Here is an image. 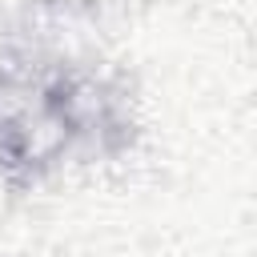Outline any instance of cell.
<instances>
[{"label": "cell", "instance_id": "1", "mask_svg": "<svg viewBox=\"0 0 257 257\" xmlns=\"http://www.w3.org/2000/svg\"><path fill=\"white\" fill-rule=\"evenodd\" d=\"M52 4H60V8H72V12H88V8H100L104 0H52Z\"/></svg>", "mask_w": 257, "mask_h": 257}]
</instances>
